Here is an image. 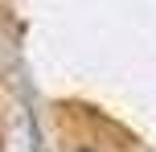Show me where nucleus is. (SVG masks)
I'll return each mask as SVG.
<instances>
[{
    "label": "nucleus",
    "mask_w": 156,
    "mask_h": 152,
    "mask_svg": "<svg viewBox=\"0 0 156 152\" xmlns=\"http://www.w3.org/2000/svg\"><path fill=\"white\" fill-rule=\"evenodd\" d=\"M78 152H94V148H78Z\"/></svg>",
    "instance_id": "obj_1"
}]
</instances>
